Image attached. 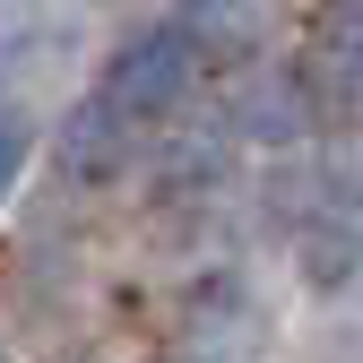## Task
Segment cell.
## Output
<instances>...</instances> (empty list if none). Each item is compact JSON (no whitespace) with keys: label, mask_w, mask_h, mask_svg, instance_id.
<instances>
[{"label":"cell","mask_w":363,"mask_h":363,"mask_svg":"<svg viewBox=\"0 0 363 363\" xmlns=\"http://www.w3.org/2000/svg\"><path fill=\"white\" fill-rule=\"evenodd\" d=\"M69 69V26L35 0H0V121H26V104Z\"/></svg>","instance_id":"1"},{"label":"cell","mask_w":363,"mask_h":363,"mask_svg":"<svg viewBox=\"0 0 363 363\" xmlns=\"http://www.w3.org/2000/svg\"><path fill=\"white\" fill-rule=\"evenodd\" d=\"M259 294L242 277H199L191 294H182V354H199V363H242L259 346Z\"/></svg>","instance_id":"2"},{"label":"cell","mask_w":363,"mask_h":363,"mask_svg":"<svg viewBox=\"0 0 363 363\" xmlns=\"http://www.w3.org/2000/svg\"><path fill=\"white\" fill-rule=\"evenodd\" d=\"M191 69H199V52H191V35L182 26H156V35H139L130 52L113 61V78H104V96L130 113V121H156L164 104H182V86H191Z\"/></svg>","instance_id":"3"},{"label":"cell","mask_w":363,"mask_h":363,"mask_svg":"<svg viewBox=\"0 0 363 363\" xmlns=\"http://www.w3.org/2000/svg\"><path fill=\"white\" fill-rule=\"evenodd\" d=\"M311 104H346L363 113V0H329L311 18V52H303Z\"/></svg>","instance_id":"4"},{"label":"cell","mask_w":363,"mask_h":363,"mask_svg":"<svg viewBox=\"0 0 363 363\" xmlns=\"http://www.w3.org/2000/svg\"><path fill=\"white\" fill-rule=\"evenodd\" d=\"M225 121H234V139H251V147H303L311 121H320V104H311L303 69H259Z\"/></svg>","instance_id":"5"},{"label":"cell","mask_w":363,"mask_h":363,"mask_svg":"<svg viewBox=\"0 0 363 363\" xmlns=\"http://www.w3.org/2000/svg\"><path fill=\"white\" fill-rule=\"evenodd\" d=\"M130 130H139V121H130L113 96L78 104V113H69V130H61V173H69V182H113V173H121V156H130Z\"/></svg>","instance_id":"6"},{"label":"cell","mask_w":363,"mask_h":363,"mask_svg":"<svg viewBox=\"0 0 363 363\" xmlns=\"http://www.w3.org/2000/svg\"><path fill=\"white\" fill-rule=\"evenodd\" d=\"M234 156H242V139H234V121H216V113H199V121H182L173 139H164V191H208V182H225L234 173Z\"/></svg>","instance_id":"7"},{"label":"cell","mask_w":363,"mask_h":363,"mask_svg":"<svg viewBox=\"0 0 363 363\" xmlns=\"http://www.w3.org/2000/svg\"><path fill=\"white\" fill-rule=\"evenodd\" d=\"M182 35H191L199 61H242L251 43L268 35V0H182Z\"/></svg>","instance_id":"8"},{"label":"cell","mask_w":363,"mask_h":363,"mask_svg":"<svg viewBox=\"0 0 363 363\" xmlns=\"http://www.w3.org/2000/svg\"><path fill=\"white\" fill-rule=\"evenodd\" d=\"M294 251H303V286H320V294H329V286H346V277H354L363 234H354V216H346V208H311Z\"/></svg>","instance_id":"9"},{"label":"cell","mask_w":363,"mask_h":363,"mask_svg":"<svg viewBox=\"0 0 363 363\" xmlns=\"http://www.w3.org/2000/svg\"><path fill=\"white\" fill-rule=\"evenodd\" d=\"M18 164H26V121H0V199H9Z\"/></svg>","instance_id":"10"},{"label":"cell","mask_w":363,"mask_h":363,"mask_svg":"<svg viewBox=\"0 0 363 363\" xmlns=\"http://www.w3.org/2000/svg\"><path fill=\"white\" fill-rule=\"evenodd\" d=\"M0 363H9V346H0Z\"/></svg>","instance_id":"11"},{"label":"cell","mask_w":363,"mask_h":363,"mask_svg":"<svg viewBox=\"0 0 363 363\" xmlns=\"http://www.w3.org/2000/svg\"><path fill=\"white\" fill-rule=\"evenodd\" d=\"M182 363H199V354H182Z\"/></svg>","instance_id":"12"}]
</instances>
